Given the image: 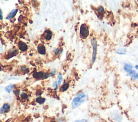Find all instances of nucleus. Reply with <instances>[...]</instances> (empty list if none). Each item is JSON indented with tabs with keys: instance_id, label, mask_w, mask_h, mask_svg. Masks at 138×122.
Returning <instances> with one entry per match:
<instances>
[{
	"instance_id": "1",
	"label": "nucleus",
	"mask_w": 138,
	"mask_h": 122,
	"mask_svg": "<svg viewBox=\"0 0 138 122\" xmlns=\"http://www.w3.org/2000/svg\"><path fill=\"white\" fill-rule=\"evenodd\" d=\"M86 99V95L84 92H80L78 93L74 97L72 101V108L73 109H76L80 106Z\"/></svg>"
},
{
	"instance_id": "2",
	"label": "nucleus",
	"mask_w": 138,
	"mask_h": 122,
	"mask_svg": "<svg viewBox=\"0 0 138 122\" xmlns=\"http://www.w3.org/2000/svg\"><path fill=\"white\" fill-rule=\"evenodd\" d=\"M89 28L86 24H82L79 28V36L80 38L85 39L89 35Z\"/></svg>"
},
{
	"instance_id": "3",
	"label": "nucleus",
	"mask_w": 138,
	"mask_h": 122,
	"mask_svg": "<svg viewBox=\"0 0 138 122\" xmlns=\"http://www.w3.org/2000/svg\"><path fill=\"white\" fill-rule=\"evenodd\" d=\"M91 44L93 48V53L92 56V62L94 63L96 60L97 53V47H98V44H97V41L96 38H92L91 39Z\"/></svg>"
},
{
	"instance_id": "4",
	"label": "nucleus",
	"mask_w": 138,
	"mask_h": 122,
	"mask_svg": "<svg viewBox=\"0 0 138 122\" xmlns=\"http://www.w3.org/2000/svg\"><path fill=\"white\" fill-rule=\"evenodd\" d=\"M62 81H63V77H62L61 73H59L57 75L56 80L52 84V87L55 90H57V89L58 88L59 86H60L61 84L62 83Z\"/></svg>"
},
{
	"instance_id": "5",
	"label": "nucleus",
	"mask_w": 138,
	"mask_h": 122,
	"mask_svg": "<svg viewBox=\"0 0 138 122\" xmlns=\"http://www.w3.org/2000/svg\"><path fill=\"white\" fill-rule=\"evenodd\" d=\"M33 77L36 79H43V78H48V75L47 73L43 72H35L33 74Z\"/></svg>"
},
{
	"instance_id": "6",
	"label": "nucleus",
	"mask_w": 138,
	"mask_h": 122,
	"mask_svg": "<svg viewBox=\"0 0 138 122\" xmlns=\"http://www.w3.org/2000/svg\"><path fill=\"white\" fill-rule=\"evenodd\" d=\"M53 36V33L50 30H46L43 33V37L44 38L47 40V41H50L51 40Z\"/></svg>"
},
{
	"instance_id": "7",
	"label": "nucleus",
	"mask_w": 138,
	"mask_h": 122,
	"mask_svg": "<svg viewBox=\"0 0 138 122\" xmlns=\"http://www.w3.org/2000/svg\"><path fill=\"white\" fill-rule=\"evenodd\" d=\"M18 54V50L17 49H11L9 51V52H8L7 54H6V56L7 59H9L12 58L13 56H15Z\"/></svg>"
},
{
	"instance_id": "8",
	"label": "nucleus",
	"mask_w": 138,
	"mask_h": 122,
	"mask_svg": "<svg viewBox=\"0 0 138 122\" xmlns=\"http://www.w3.org/2000/svg\"><path fill=\"white\" fill-rule=\"evenodd\" d=\"M37 51L40 55H46V47L43 44H39L37 46Z\"/></svg>"
},
{
	"instance_id": "9",
	"label": "nucleus",
	"mask_w": 138,
	"mask_h": 122,
	"mask_svg": "<svg viewBox=\"0 0 138 122\" xmlns=\"http://www.w3.org/2000/svg\"><path fill=\"white\" fill-rule=\"evenodd\" d=\"M18 9H13L10 12L9 14L8 15V16L6 17V20H12L13 18L15 17V16L17 14V13L18 12Z\"/></svg>"
},
{
	"instance_id": "10",
	"label": "nucleus",
	"mask_w": 138,
	"mask_h": 122,
	"mask_svg": "<svg viewBox=\"0 0 138 122\" xmlns=\"http://www.w3.org/2000/svg\"><path fill=\"white\" fill-rule=\"evenodd\" d=\"M133 65L131 63H125L124 64V66L123 67V69L124 71L126 72L127 73L129 72L133 69Z\"/></svg>"
},
{
	"instance_id": "11",
	"label": "nucleus",
	"mask_w": 138,
	"mask_h": 122,
	"mask_svg": "<svg viewBox=\"0 0 138 122\" xmlns=\"http://www.w3.org/2000/svg\"><path fill=\"white\" fill-rule=\"evenodd\" d=\"M18 48L19 50H20V51L24 52V51L28 50V46L25 43L20 42L18 44Z\"/></svg>"
},
{
	"instance_id": "12",
	"label": "nucleus",
	"mask_w": 138,
	"mask_h": 122,
	"mask_svg": "<svg viewBox=\"0 0 138 122\" xmlns=\"http://www.w3.org/2000/svg\"><path fill=\"white\" fill-rule=\"evenodd\" d=\"M69 84L68 83L65 82L63 83V85L61 86L60 90L61 91L64 92V91H66L67 89H69Z\"/></svg>"
},
{
	"instance_id": "13",
	"label": "nucleus",
	"mask_w": 138,
	"mask_h": 122,
	"mask_svg": "<svg viewBox=\"0 0 138 122\" xmlns=\"http://www.w3.org/2000/svg\"><path fill=\"white\" fill-rule=\"evenodd\" d=\"M97 11L100 15L103 16L105 13V9L102 6H99L97 9Z\"/></svg>"
},
{
	"instance_id": "14",
	"label": "nucleus",
	"mask_w": 138,
	"mask_h": 122,
	"mask_svg": "<svg viewBox=\"0 0 138 122\" xmlns=\"http://www.w3.org/2000/svg\"><path fill=\"white\" fill-rule=\"evenodd\" d=\"M36 101L37 103H39L40 104H42L45 102V99L43 98V97L41 96H39L36 99Z\"/></svg>"
},
{
	"instance_id": "15",
	"label": "nucleus",
	"mask_w": 138,
	"mask_h": 122,
	"mask_svg": "<svg viewBox=\"0 0 138 122\" xmlns=\"http://www.w3.org/2000/svg\"><path fill=\"white\" fill-rule=\"evenodd\" d=\"M13 87H14V85H13V84H11V85H9L7 86V87H5V91L7 92L8 93H10V92L12 91Z\"/></svg>"
},
{
	"instance_id": "16",
	"label": "nucleus",
	"mask_w": 138,
	"mask_h": 122,
	"mask_svg": "<svg viewBox=\"0 0 138 122\" xmlns=\"http://www.w3.org/2000/svg\"><path fill=\"white\" fill-rule=\"evenodd\" d=\"M137 74V73L136 72V71L134 69H132L131 71H130L129 72L127 73L126 74V76L127 77H130L131 78L134 77V76H136V75Z\"/></svg>"
},
{
	"instance_id": "17",
	"label": "nucleus",
	"mask_w": 138,
	"mask_h": 122,
	"mask_svg": "<svg viewBox=\"0 0 138 122\" xmlns=\"http://www.w3.org/2000/svg\"><path fill=\"white\" fill-rule=\"evenodd\" d=\"M115 53L119 55H126V51L123 49V48H120V49H118L115 51Z\"/></svg>"
},
{
	"instance_id": "18",
	"label": "nucleus",
	"mask_w": 138,
	"mask_h": 122,
	"mask_svg": "<svg viewBox=\"0 0 138 122\" xmlns=\"http://www.w3.org/2000/svg\"><path fill=\"white\" fill-rule=\"evenodd\" d=\"M2 108H3V109L4 111L5 112H7L8 111H9V110L10 109V105L9 104L5 103V104H3V105Z\"/></svg>"
},
{
	"instance_id": "19",
	"label": "nucleus",
	"mask_w": 138,
	"mask_h": 122,
	"mask_svg": "<svg viewBox=\"0 0 138 122\" xmlns=\"http://www.w3.org/2000/svg\"><path fill=\"white\" fill-rule=\"evenodd\" d=\"M57 73V70L55 68H53L51 70V71L49 73V74H48V78L53 77L55 76Z\"/></svg>"
},
{
	"instance_id": "20",
	"label": "nucleus",
	"mask_w": 138,
	"mask_h": 122,
	"mask_svg": "<svg viewBox=\"0 0 138 122\" xmlns=\"http://www.w3.org/2000/svg\"><path fill=\"white\" fill-rule=\"evenodd\" d=\"M20 96H21V97L22 99L23 100H26L28 98V94H27L26 93H22L20 95Z\"/></svg>"
},
{
	"instance_id": "21",
	"label": "nucleus",
	"mask_w": 138,
	"mask_h": 122,
	"mask_svg": "<svg viewBox=\"0 0 138 122\" xmlns=\"http://www.w3.org/2000/svg\"><path fill=\"white\" fill-rule=\"evenodd\" d=\"M21 70H22V72H25V73H28L29 71L28 68L26 67H25V66H22L21 67Z\"/></svg>"
},
{
	"instance_id": "22",
	"label": "nucleus",
	"mask_w": 138,
	"mask_h": 122,
	"mask_svg": "<svg viewBox=\"0 0 138 122\" xmlns=\"http://www.w3.org/2000/svg\"><path fill=\"white\" fill-rule=\"evenodd\" d=\"M13 93L16 96H18L19 95H20V90H18V89H16V90H13Z\"/></svg>"
},
{
	"instance_id": "23",
	"label": "nucleus",
	"mask_w": 138,
	"mask_h": 122,
	"mask_svg": "<svg viewBox=\"0 0 138 122\" xmlns=\"http://www.w3.org/2000/svg\"><path fill=\"white\" fill-rule=\"evenodd\" d=\"M73 122H90L88 120H86V119H83L82 120H76Z\"/></svg>"
},
{
	"instance_id": "24",
	"label": "nucleus",
	"mask_w": 138,
	"mask_h": 122,
	"mask_svg": "<svg viewBox=\"0 0 138 122\" xmlns=\"http://www.w3.org/2000/svg\"><path fill=\"white\" fill-rule=\"evenodd\" d=\"M59 51H60V50H59L58 48H56V49L53 50V52L55 53L56 55H58V53H59Z\"/></svg>"
},
{
	"instance_id": "25",
	"label": "nucleus",
	"mask_w": 138,
	"mask_h": 122,
	"mask_svg": "<svg viewBox=\"0 0 138 122\" xmlns=\"http://www.w3.org/2000/svg\"><path fill=\"white\" fill-rule=\"evenodd\" d=\"M3 19V11L2 9L0 8V20L2 21Z\"/></svg>"
},
{
	"instance_id": "26",
	"label": "nucleus",
	"mask_w": 138,
	"mask_h": 122,
	"mask_svg": "<svg viewBox=\"0 0 138 122\" xmlns=\"http://www.w3.org/2000/svg\"><path fill=\"white\" fill-rule=\"evenodd\" d=\"M137 79H138V72L137 73V74L136 75V76H134V77L131 78V80L132 81H135V80H137Z\"/></svg>"
},
{
	"instance_id": "27",
	"label": "nucleus",
	"mask_w": 138,
	"mask_h": 122,
	"mask_svg": "<svg viewBox=\"0 0 138 122\" xmlns=\"http://www.w3.org/2000/svg\"><path fill=\"white\" fill-rule=\"evenodd\" d=\"M3 111H4V110H3V109L2 107L0 108V113H2L3 112Z\"/></svg>"
},
{
	"instance_id": "28",
	"label": "nucleus",
	"mask_w": 138,
	"mask_h": 122,
	"mask_svg": "<svg viewBox=\"0 0 138 122\" xmlns=\"http://www.w3.org/2000/svg\"><path fill=\"white\" fill-rule=\"evenodd\" d=\"M134 68H135V69L138 70V65H136V66H134Z\"/></svg>"
}]
</instances>
